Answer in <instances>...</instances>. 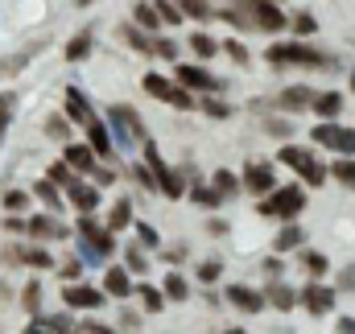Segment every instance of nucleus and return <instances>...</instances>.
I'll return each mask as SVG.
<instances>
[{
	"mask_svg": "<svg viewBox=\"0 0 355 334\" xmlns=\"http://www.w3.org/2000/svg\"><path fill=\"white\" fill-rule=\"evenodd\" d=\"M268 62L272 67H331L327 54H318V50H310L302 42H277V46H268Z\"/></svg>",
	"mask_w": 355,
	"mask_h": 334,
	"instance_id": "nucleus-1",
	"label": "nucleus"
},
{
	"mask_svg": "<svg viewBox=\"0 0 355 334\" xmlns=\"http://www.w3.org/2000/svg\"><path fill=\"white\" fill-rule=\"evenodd\" d=\"M302 206H306V190L302 186H281V190L265 194L261 215H268V219H293Z\"/></svg>",
	"mask_w": 355,
	"mask_h": 334,
	"instance_id": "nucleus-2",
	"label": "nucleus"
},
{
	"mask_svg": "<svg viewBox=\"0 0 355 334\" xmlns=\"http://www.w3.org/2000/svg\"><path fill=\"white\" fill-rule=\"evenodd\" d=\"M277 161H281V166H289V169H297V173H302V177L310 182V186H322V182H327V169L314 161V153H310V149L285 145V149L277 153Z\"/></svg>",
	"mask_w": 355,
	"mask_h": 334,
	"instance_id": "nucleus-3",
	"label": "nucleus"
},
{
	"mask_svg": "<svg viewBox=\"0 0 355 334\" xmlns=\"http://www.w3.org/2000/svg\"><path fill=\"white\" fill-rule=\"evenodd\" d=\"M240 8H244L248 21H252L257 29H265V33H281V29L289 25V17H285L272 0H240Z\"/></svg>",
	"mask_w": 355,
	"mask_h": 334,
	"instance_id": "nucleus-4",
	"label": "nucleus"
},
{
	"mask_svg": "<svg viewBox=\"0 0 355 334\" xmlns=\"http://www.w3.org/2000/svg\"><path fill=\"white\" fill-rule=\"evenodd\" d=\"M145 161H149V169H153V182H157V190H162L166 198H182V194H186L182 177H178L174 169L162 161V157H157V145H153V141H145Z\"/></svg>",
	"mask_w": 355,
	"mask_h": 334,
	"instance_id": "nucleus-5",
	"label": "nucleus"
},
{
	"mask_svg": "<svg viewBox=\"0 0 355 334\" xmlns=\"http://www.w3.org/2000/svg\"><path fill=\"white\" fill-rule=\"evenodd\" d=\"M145 91L153 95V99H166L170 107H194V95L186 91V87L178 83V79H162V75H145Z\"/></svg>",
	"mask_w": 355,
	"mask_h": 334,
	"instance_id": "nucleus-6",
	"label": "nucleus"
},
{
	"mask_svg": "<svg viewBox=\"0 0 355 334\" xmlns=\"http://www.w3.org/2000/svg\"><path fill=\"white\" fill-rule=\"evenodd\" d=\"M79 236L87 240V260L107 256V252L116 248V244H112V231H103V227H95V223H91V211H83V219H79Z\"/></svg>",
	"mask_w": 355,
	"mask_h": 334,
	"instance_id": "nucleus-7",
	"label": "nucleus"
},
{
	"mask_svg": "<svg viewBox=\"0 0 355 334\" xmlns=\"http://www.w3.org/2000/svg\"><path fill=\"white\" fill-rule=\"evenodd\" d=\"M103 289H91V285H67L62 289V301L71 306V310H99L103 306Z\"/></svg>",
	"mask_w": 355,
	"mask_h": 334,
	"instance_id": "nucleus-8",
	"label": "nucleus"
},
{
	"mask_svg": "<svg viewBox=\"0 0 355 334\" xmlns=\"http://www.w3.org/2000/svg\"><path fill=\"white\" fill-rule=\"evenodd\" d=\"M174 79L186 87V91H219V79H215L211 71H202V67H190V62H182V67H178Z\"/></svg>",
	"mask_w": 355,
	"mask_h": 334,
	"instance_id": "nucleus-9",
	"label": "nucleus"
},
{
	"mask_svg": "<svg viewBox=\"0 0 355 334\" xmlns=\"http://www.w3.org/2000/svg\"><path fill=\"white\" fill-rule=\"evenodd\" d=\"M227 301H232L236 310H244V314H261V310H265V293H257V289H248V285H227Z\"/></svg>",
	"mask_w": 355,
	"mask_h": 334,
	"instance_id": "nucleus-10",
	"label": "nucleus"
},
{
	"mask_svg": "<svg viewBox=\"0 0 355 334\" xmlns=\"http://www.w3.org/2000/svg\"><path fill=\"white\" fill-rule=\"evenodd\" d=\"M240 186H244V190H252V194H272V190H277V182H272V169H268V166H257V161L244 169Z\"/></svg>",
	"mask_w": 355,
	"mask_h": 334,
	"instance_id": "nucleus-11",
	"label": "nucleus"
},
{
	"mask_svg": "<svg viewBox=\"0 0 355 334\" xmlns=\"http://www.w3.org/2000/svg\"><path fill=\"white\" fill-rule=\"evenodd\" d=\"M302 301H306V310H310L314 318H322V314L335 306V289H331V285H306Z\"/></svg>",
	"mask_w": 355,
	"mask_h": 334,
	"instance_id": "nucleus-12",
	"label": "nucleus"
},
{
	"mask_svg": "<svg viewBox=\"0 0 355 334\" xmlns=\"http://www.w3.org/2000/svg\"><path fill=\"white\" fill-rule=\"evenodd\" d=\"M112 120H116V128H120L124 137H132V141H145V128H141V116H137L132 107H124V103H116V107H112Z\"/></svg>",
	"mask_w": 355,
	"mask_h": 334,
	"instance_id": "nucleus-13",
	"label": "nucleus"
},
{
	"mask_svg": "<svg viewBox=\"0 0 355 334\" xmlns=\"http://www.w3.org/2000/svg\"><path fill=\"white\" fill-rule=\"evenodd\" d=\"M25 231H29V236H37V240H62V236H67V227H62L54 215H37V219H29V223H25Z\"/></svg>",
	"mask_w": 355,
	"mask_h": 334,
	"instance_id": "nucleus-14",
	"label": "nucleus"
},
{
	"mask_svg": "<svg viewBox=\"0 0 355 334\" xmlns=\"http://www.w3.org/2000/svg\"><path fill=\"white\" fill-rule=\"evenodd\" d=\"M132 289H137V285H132V276H128L124 268H107V272H103V293H107V297H128Z\"/></svg>",
	"mask_w": 355,
	"mask_h": 334,
	"instance_id": "nucleus-15",
	"label": "nucleus"
},
{
	"mask_svg": "<svg viewBox=\"0 0 355 334\" xmlns=\"http://www.w3.org/2000/svg\"><path fill=\"white\" fill-rule=\"evenodd\" d=\"M87 145L95 149V157H112V137H107V128H103L99 116L87 120Z\"/></svg>",
	"mask_w": 355,
	"mask_h": 334,
	"instance_id": "nucleus-16",
	"label": "nucleus"
},
{
	"mask_svg": "<svg viewBox=\"0 0 355 334\" xmlns=\"http://www.w3.org/2000/svg\"><path fill=\"white\" fill-rule=\"evenodd\" d=\"M67 198H71L79 211H95V206H99V190H95V186H87V182H79V177L67 186Z\"/></svg>",
	"mask_w": 355,
	"mask_h": 334,
	"instance_id": "nucleus-17",
	"label": "nucleus"
},
{
	"mask_svg": "<svg viewBox=\"0 0 355 334\" xmlns=\"http://www.w3.org/2000/svg\"><path fill=\"white\" fill-rule=\"evenodd\" d=\"M67 116H71L75 124H83V128H87V120L95 116V112H91V103L83 99V91H79V87H67Z\"/></svg>",
	"mask_w": 355,
	"mask_h": 334,
	"instance_id": "nucleus-18",
	"label": "nucleus"
},
{
	"mask_svg": "<svg viewBox=\"0 0 355 334\" xmlns=\"http://www.w3.org/2000/svg\"><path fill=\"white\" fill-rule=\"evenodd\" d=\"M67 166L79 169V173H91L95 169V149L91 145H67Z\"/></svg>",
	"mask_w": 355,
	"mask_h": 334,
	"instance_id": "nucleus-19",
	"label": "nucleus"
},
{
	"mask_svg": "<svg viewBox=\"0 0 355 334\" xmlns=\"http://www.w3.org/2000/svg\"><path fill=\"white\" fill-rule=\"evenodd\" d=\"M265 301H268V306H277L281 314H289L297 297H293V289H289V285H281V281H272V285L265 289Z\"/></svg>",
	"mask_w": 355,
	"mask_h": 334,
	"instance_id": "nucleus-20",
	"label": "nucleus"
},
{
	"mask_svg": "<svg viewBox=\"0 0 355 334\" xmlns=\"http://www.w3.org/2000/svg\"><path fill=\"white\" fill-rule=\"evenodd\" d=\"M91 46H95V33H91V29L75 33V37L67 42V58H71V62H83V58L91 54Z\"/></svg>",
	"mask_w": 355,
	"mask_h": 334,
	"instance_id": "nucleus-21",
	"label": "nucleus"
},
{
	"mask_svg": "<svg viewBox=\"0 0 355 334\" xmlns=\"http://www.w3.org/2000/svg\"><path fill=\"white\" fill-rule=\"evenodd\" d=\"M314 112H318L322 120H335V116L343 112V95H339V91H327V95H318V99H314Z\"/></svg>",
	"mask_w": 355,
	"mask_h": 334,
	"instance_id": "nucleus-22",
	"label": "nucleus"
},
{
	"mask_svg": "<svg viewBox=\"0 0 355 334\" xmlns=\"http://www.w3.org/2000/svg\"><path fill=\"white\" fill-rule=\"evenodd\" d=\"M339 132H343V128H339L335 120H322V124L314 128V145H322V149H339Z\"/></svg>",
	"mask_w": 355,
	"mask_h": 334,
	"instance_id": "nucleus-23",
	"label": "nucleus"
},
{
	"mask_svg": "<svg viewBox=\"0 0 355 334\" xmlns=\"http://www.w3.org/2000/svg\"><path fill=\"white\" fill-rule=\"evenodd\" d=\"M33 194L50 206V211H62V194H58V182H50V177H42L37 186H33Z\"/></svg>",
	"mask_w": 355,
	"mask_h": 334,
	"instance_id": "nucleus-24",
	"label": "nucleus"
},
{
	"mask_svg": "<svg viewBox=\"0 0 355 334\" xmlns=\"http://www.w3.org/2000/svg\"><path fill=\"white\" fill-rule=\"evenodd\" d=\"M211 186L219 190V198H232L236 190H244V186H240V177H236V173H227V169H215V177H211Z\"/></svg>",
	"mask_w": 355,
	"mask_h": 334,
	"instance_id": "nucleus-25",
	"label": "nucleus"
},
{
	"mask_svg": "<svg viewBox=\"0 0 355 334\" xmlns=\"http://www.w3.org/2000/svg\"><path fill=\"white\" fill-rule=\"evenodd\" d=\"M137 25H141V29H157V25H166V21H162V12H157V4H149V0H141V4H137Z\"/></svg>",
	"mask_w": 355,
	"mask_h": 334,
	"instance_id": "nucleus-26",
	"label": "nucleus"
},
{
	"mask_svg": "<svg viewBox=\"0 0 355 334\" xmlns=\"http://www.w3.org/2000/svg\"><path fill=\"white\" fill-rule=\"evenodd\" d=\"M306 103H314V95H310L306 87H289V91L281 95V107H289V112H297V107H306Z\"/></svg>",
	"mask_w": 355,
	"mask_h": 334,
	"instance_id": "nucleus-27",
	"label": "nucleus"
},
{
	"mask_svg": "<svg viewBox=\"0 0 355 334\" xmlns=\"http://www.w3.org/2000/svg\"><path fill=\"white\" fill-rule=\"evenodd\" d=\"M137 293H141V301H145V310H149V314H157V310L166 306V289H153V285H137Z\"/></svg>",
	"mask_w": 355,
	"mask_h": 334,
	"instance_id": "nucleus-28",
	"label": "nucleus"
},
{
	"mask_svg": "<svg viewBox=\"0 0 355 334\" xmlns=\"http://www.w3.org/2000/svg\"><path fill=\"white\" fill-rule=\"evenodd\" d=\"M128 223H132V206H128V202L120 198V202L112 206V219H107V231H120V227H128Z\"/></svg>",
	"mask_w": 355,
	"mask_h": 334,
	"instance_id": "nucleus-29",
	"label": "nucleus"
},
{
	"mask_svg": "<svg viewBox=\"0 0 355 334\" xmlns=\"http://www.w3.org/2000/svg\"><path fill=\"white\" fill-rule=\"evenodd\" d=\"M190 50H194V54H202V58H211V54H219V46H215V37H207V33H190Z\"/></svg>",
	"mask_w": 355,
	"mask_h": 334,
	"instance_id": "nucleus-30",
	"label": "nucleus"
},
{
	"mask_svg": "<svg viewBox=\"0 0 355 334\" xmlns=\"http://www.w3.org/2000/svg\"><path fill=\"white\" fill-rule=\"evenodd\" d=\"M190 198H194L198 206H215V202H219V190H215V186H190Z\"/></svg>",
	"mask_w": 355,
	"mask_h": 334,
	"instance_id": "nucleus-31",
	"label": "nucleus"
},
{
	"mask_svg": "<svg viewBox=\"0 0 355 334\" xmlns=\"http://www.w3.org/2000/svg\"><path fill=\"white\" fill-rule=\"evenodd\" d=\"M12 103H17L12 91H4V95H0V141H4V132H8V124H12Z\"/></svg>",
	"mask_w": 355,
	"mask_h": 334,
	"instance_id": "nucleus-32",
	"label": "nucleus"
},
{
	"mask_svg": "<svg viewBox=\"0 0 355 334\" xmlns=\"http://www.w3.org/2000/svg\"><path fill=\"white\" fill-rule=\"evenodd\" d=\"M186 293H190V285H186L178 272H170V276H166V297H170V301H182Z\"/></svg>",
	"mask_w": 355,
	"mask_h": 334,
	"instance_id": "nucleus-33",
	"label": "nucleus"
},
{
	"mask_svg": "<svg viewBox=\"0 0 355 334\" xmlns=\"http://www.w3.org/2000/svg\"><path fill=\"white\" fill-rule=\"evenodd\" d=\"M21 260H25V264H33V268H50V264H54V256H50V252H42V248H25V252H21Z\"/></svg>",
	"mask_w": 355,
	"mask_h": 334,
	"instance_id": "nucleus-34",
	"label": "nucleus"
},
{
	"mask_svg": "<svg viewBox=\"0 0 355 334\" xmlns=\"http://www.w3.org/2000/svg\"><path fill=\"white\" fill-rule=\"evenodd\" d=\"M331 173H335V177L343 182V186H355V161H352V157H343V161H335V166H331Z\"/></svg>",
	"mask_w": 355,
	"mask_h": 334,
	"instance_id": "nucleus-35",
	"label": "nucleus"
},
{
	"mask_svg": "<svg viewBox=\"0 0 355 334\" xmlns=\"http://www.w3.org/2000/svg\"><path fill=\"white\" fill-rule=\"evenodd\" d=\"M302 244V227H285L281 236H277V252H289Z\"/></svg>",
	"mask_w": 355,
	"mask_h": 334,
	"instance_id": "nucleus-36",
	"label": "nucleus"
},
{
	"mask_svg": "<svg viewBox=\"0 0 355 334\" xmlns=\"http://www.w3.org/2000/svg\"><path fill=\"white\" fill-rule=\"evenodd\" d=\"M157 12H162L166 25H182V17H186V12H182L178 4H170V0H157Z\"/></svg>",
	"mask_w": 355,
	"mask_h": 334,
	"instance_id": "nucleus-37",
	"label": "nucleus"
},
{
	"mask_svg": "<svg viewBox=\"0 0 355 334\" xmlns=\"http://www.w3.org/2000/svg\"><path fill=\"white\" fill-rule=\"evenodd\" d=\"M46 177H50V182H58V186H71V182H75V177H71V166H67V161H54V166L46 169Z\"/></svg>",
	"mask_w": 355,
	"mask_h": 334,
	"instance_id": "nucleus-38",
	"label": "nucleus"
},
{
	"mask_svg": "<svg viewBox=\"0 0 355 334\" xmlns=\"http://www.w3.org/2000/svg\"><path fill=\"white\" fill-rule=\"evenodd\" d=\"M178 8H182L186 17H211V4H207V0H178Z\"/></svg>",
	"mask_w": 355,
	"mask_h": 334,
	"instance_id": "nucleus-39",
	"label": "nucleus"
},
{
	"mask_svg": "<svg viewBox=\"0 0 355 334\" xmlns=\"http://www.w3.org/2000/svg\"><path fill=\"white\" fill-rule=\"evenodd\" d=\"M67 326H71L67 318H33L29 322V331H67Z\"/></svg>",
	"mask_w": 355,
	"mask_h": 334,
	"instance_id": "nucleus-40",
	"label": "nucleus"
},
{
	"mask_svg": "<svg viewBox=\"0 0 355 334\" xmlns=\"http://www.w3.org/2000/svg\"><path fill=\"white\" fill-rule=\"evenodd\" d=\"M153 54H157V58H170V62H174V58H178V46L170 42V37H157V42H153Z\"/></svg>",
	"mask_w": 355,
	"mask_h": 334,
	"instance_id": "nucleus-41",
	"label": "nucleus"
},
{
	"mask_svg": "<svg viewBox=\"0 0 355 334\" xmlns=\"http://www.w3.org/2000/svg\"><path fill=\"white\" fill-rule=\"evenodd\" d=\"M289 25H293V33H302V37H306V33H314V17H310V12H297Z\"/></svg>",
	"mask_w": 355,
	"mask_h": 334,
	"instance_id": "nucleus-42",
	"label": "nucleus"
},
{
	"mask_svg": "<svg viewBox=\"0 0 355 334\" xmlns=\"http://www.w3.org/2000/svg\"><path fill=\"white\" fill-rule=\"evenodd\" d=\"M202 112H207V116H215V120H227V116H232V107H227V103H219V99H207V103H202Z\"/></svg>",
	"mask_w": 355,
	"mask_h": 334,
	"instance_id": "nucleus-43",
	"label": "nucleus"
},
{
	"mask_svg": "<svg viewBox=\"0 0 355 334\" xmlns=\"http://www.w3.org/2000/svg\"><path fill=\"white\" fill-rule=\"evenodd\" d=\"M46 132H50V137H58V141H67V137H71V124H67L62 116H54V120L46 124Z\"/></svg>",
	"mask_w": 355,
	"mask_h": 334,
	"instance_id": "nucleus-44",
	"label": "nucleus"
},
{
	"mask_svg": "<svg viewBox=\"0 0 355 334\" xmlns=\"http://www.w3.org/2000/svg\"><path fill=\"white\" fill-rule=\"evenodd\" d=\"M302 260H306V268H310L314 276H322V272H327V256H318V252H306Z\"/></svg>",
	"mask_w": 355,
	"mask_h": 334,
	"instance_id": "nucleus-45",
	"label": "nucleus"
},
{
	"mask_svg": "<svg viewBox=\"0 0 355 334\" xmlns=\"http://www.w3.org/2000/svg\"><path fill=\"white\" fill-rule=\"evenodd\" d=\"M335 153L355 157V132H352V128H343V132H339V149H335Z\"/></svg>",
	"mask_w": 355,
	"mask_h": 334,
	"instance_id": "nucleus-46",
	"label": "nucleus"
},
{
	"mask_svg": "<svg viewBox=\"0 0 355 334\" xmlns=\"http://www.w3.org/2000/svg\"><path fill=\"white\" fill-rule=\"evenodd\" d=\"M25 202H29V194H25V190H8V194H4V206H8V211H21Z\"/></svg>",
	"mask_w": 355,
	"mask_h": 334,
	"instance_id": "nucleus-47",
	"label": "nucleus"
},
{
	"mask_svg": "<svg viewBox=\"0 0 355 334\" xmlns=\"http://www.w3.org/2000/svg\"><path fill=\"white\" fill-rule=\"evenodd\" d=\"M198 281H219V264H215V260L198 264Z\"/></svg>",
	"mask_w": 355,
	"mask_h": 334,
	"instance_id": "nucleus-48",
	"label": "nucleus"
},
{
	"mask_svg": "<svg viewBox=\"0 0 355 334\" xmlns=\"http://www.w3.org/2000/svg\"><path fill=\"white\" fill-rule=\"evenodd\" d=\"M223 50H227V54H232V58H236V62H248V50H244V46H240V42H227V46H223Z\"/></svg>",
	"mask_w": 355,
	"mask_h": 334,
	"instance_id": "nucleus-49",
	"label": "nucleus"
},
{
	"mask_svg": "<svg viewBox=\"0 0 355 334\" xmlns=\"http://www.w3.org/2000/svg\"><path fill=\"white\" fill-rule=\"evenodd\" d=\"M339 285H343V289H355V264H347V268L339 272Z\"/></svg>",
	"mask_w": 355,
	"mask_h": 334,
	"instance_id": "nucleus-50",
	"label": "nucleus"
},
{
	"mask_svg": "<svg viewBox=\"0 0 355 334\" xmlns=\"http://www.w3.org/2000/svg\"><path fill=\"white\" fill-rule=\"evenodd\" d=\"M128 268H132V272H145V256H141L137 248L128 252Z\"/></svg>",
	"mask_w": 355,
	"mask_h": 334,
	"instance_id": "nucleus-51",
	"label": "nucleus"
},
{
	"mask_svg": "<svg viewBox=\"0 0 355 334\" xmlns=\"http://www.w3.org/2000/svg\"><path fill=\"white\" fill-rule=\"evenodd\" d=\"M25 306H29V310H37V285H29V289H25Z\"/></svg>",
	"mask_w": 355,
	"mask_h": 334,
	"instance_id": "nucleus-52",
	"label": "nucleus"
},
{
	"mask_svg": "<svg viewBox=\"0 0 355 334\" xmlns=\"http://www.w3.org/2000/svg\"><path fill=\"white\" fill-rule=\"evenodd\" d=\"M141 240H145V244H157V231H153V227H145V223H141Z\"/></svg>",
	"mask_w": 355,
	"mask_h": 334,
	"instance_id": "nucleus-53",
	"label": "nucleus"
},
{
	"mask_svg": "<svg viewBox=\"0 0 355 334\" xmlns=\"http://www.w3.org/2000/svg\"><path fill=\"white\" fill-rule=\"evenodd\" d=\"M339 331H355V322H352V318H343V322H339Z\"/></svg>",
	"mask_w": 355,
	"mask_h": 334,
	"instance_id": "nucleus-54",
	"label": "nucleus"
},
{
	"mask_svg": "<svg viewBox=\"0 0 355 334\" xmlns=\"http://www.w3.org/2000/svg\"><path fill=\"white\" fill-rule=\"evenodd\" d=\"M352 87H355V79H352Z\"/></svg>",
	"mask_w": 355,
	"mask_h": 334,
	"instance_id": "nucleus-55",
	"label": "nucleus"
}]
</instances>
